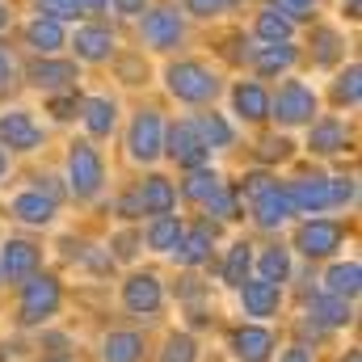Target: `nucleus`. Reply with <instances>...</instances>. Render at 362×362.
Wrapping results in <instances>:
<instances>
[{
    "label": "nucleus",
    "mask_w": 362,
    "mask_h": 362,
    "mask_svg": "<svg viewBox=\"0 0 362 362\" xmlns=\"http://www.w3.org/2000/svg\"><path fill=\"white\" fill-rule=\"evenodd\" d=\"M169 93L181 97V101H194V105H202V101H211L215 93H219V81L202 68V64H173L169 68Z\"/></svg>",
    "instance_id": "f257e3e1"
},
{
    "label": "nucleus",
    "mask_w": 362,
    "mask_h": 362,
    "mask_svg": "<svg viewBox=\"0 0 362 362\" xmlns=\"http://www.w3.org/2000/svg\"><path fill=\"white\" fill-rule=\"evenodd\" d=\"M101 177H105V169H101L97 148L72 144V152H68V181H72V194H76V198H93V194L101 189Z\"/></svg>",
    "instance_id": "f03ea898"
},
{
    "label": "nucleus",
    "mask_w": 362,
    "mask_h": 362,
    "mask_svg": "<svg viewBox=\"0 0 362 362\" xmlns=\"http://www.w3.org/2000/svg\"><path fill=\"white\" fill-rule=\"evenodd\" d=\"M274 118L278 122H286V127H299V122H312V114H316V93L308 89V85H299V81H286L278 97L270 101Z\"/></svg>",
    "instance_id": "7ed1b4c3"
},
{
    "label": "nucleus",
    "mask_w": 362,
    "mask_h": 362,
    "mask_svg": "<svg viewBox=\"0 0 362 362\" xmlns=\"http://www.w3.org/2000/svg\"><path fill=\"white\" fill-rule=\"evenodd\" d=\"M59 308V282L51 274H30L25 282V295H21V320L25 325H38L42 316H51Z\"/></svg>",
    "instance_id": "20e7f679"
},
{
    "label": "nucleus",
    "mask_w": 362,
    "mask_h": 362,
    "mask_svg": "<svg viewBox=\"0 0 362 362\" xmlns=\"http://www.w3.org/2000/svg\"><path fill=\"white\" fill-rule=\"evenodd\" d=\"M160 152H169V156H173L177 165H185V169H202L206 156H211V148L198 139L194 122H177V127L169 131V139L160 144Z\"/></svg>",
    "instance_id": "39448f33"
},
{
    "label": "nucleus",
    "mask_w": 362,
    "mask_h": 362,
    "mask_svg": "<svg viewBox=\"0 0 362 362\" xmlns=\"http://www.w3.org/2000/svg\"><path fill=\"white\" fill-rule=\"evenodd\" d=\"M337 245H341V223H333V219H312L295 236V249L303 257H329Z\"/></svg>",
    "instance_id": "423d86ee"
},
{
    "label": "nucleus",
    "mask_w": 362,
    "mask_h": 362,
    "mask_svg": "<svg viewBox=\"0 0 362 362\" xmlns=\"http://www.w3.org/2000/svg\"><path fill=\"white\" fill-rule=\"evenodd\" d=\"M160 144H165V127L152 110H144L135 122H131V156L135 160H156L160 156Z\"/></svg>",
    "instance_id": "0eeeda50"
},
{
    "label": "nucleus",
    "mask_w": 362,
    "mask_h": 362,
    "mask_svg": "<svg viewBox=\"0 0 362 362\" xmlns=\"http://www.w3.org/2000/svg\"><path fill=\"white\" fill-rule=\"evenodd\" d=\"M286 198L295 211H325L333 206V181L329 177H303L286 185Z\"/></svg>",
    "instance_id": "6e6552de"
},
{
    "label": "nucleus",
    "mask_w": 362,
    "mask_h": 362,
    "mask_svg": "<svg viewBox=\"0 0 362 362\" xmlns=\"http://www.w3.org/2000/svg\"><path fill=\"white\" fill-rule=\"evenodd\" d=\"M34 270H38V249L25 245V240H8L4 253H0V278H8V282H25Z\"/></svg>",
    "instance_id": "1a4fd4ad"
},
{
    "label": "nucleus",
    "mask_w": 362,
    "mask_h": 362,
    "mask_svg": "<svg viewBox=\"0 0 362 362\" xmlns=\"http://www.w3.org/2000/svg\"><path fill=\"white\" fill-rule=\"evenodd\" d=\"M177 38H181L177 13H169V8H152V13H144V42H148V47L165 51V47H177Z\"/></svg>",
    "instance_id": "9d476101"
},
{
    "label": "nucleus",
    "mask_w": 362,
    "mask_h": 362,
    "mask_svg": "<svg viewBox=\"0 0 362 362\" xmlns=\"http://www.w3.org/2000/svg\"><path fill=\"white\" fill-rule=\"evenodd\" d=\"M122 303H127L131 312L152 316V312L160 308V282H156V274H135V278H127V286H122Z\"/></svg>",
    "instance_id": "9b49d317"
},
{
    "label": "nucleus",
    "mask_w": 362,
    "mask_h": 362,
    "mask_svg": "<svg viewBox=\"0 0 362 362\" xmlns=\"http://www.w3.org/2000/svg\"><path fill=\"white\" fill-rule=\"evenodd\" d=\"M291 211H295V206H291V198H286V185H274L270 181V185L253 198V215H257L262 228H278Z\"/></svg>",
    "instance_id": "f8f14e48"
},
{
    "label": "nucleus",
    "mask_w": 362,
    "mask_h": 362,
    "mask_svg": "<svg viewBox=\"0 0 362 362\" xmlns=\"http://www.w3.org/2000/svg\"><path fill=\"white\" fill-rule=\"evenodd\" d=\"M232 350H236V358H245V362H266L270 350H274L270 329H257V325L236 329V333H232Z\"/></svg>",
    "instance_id": "ddd939ff"
},
{
    "label": "nucleus",
    "mask_w": 362,
    "mask_h": 362,
    "mask_svg": "<svg viewBox=\"0 0 362 362\" xmlns=\"http://www.w3.org/2000/svg\"><path fill=\"white\" fill-rule=\"evenodd\" d=\"M38 139H42V131L34 127L30 114H4V118H0V144L25 152V148H38Z\"/></svg>",
    "instance_id": "4468645a"
},
{
    "label": "nucleus",
    "mask_w": 362,
    "mask_h": 362,
    "mask_svg": "<svg viewBox=\"0 0 362 362\" xmlns=\"http://www.w3.org/2000/svg\"><path fill=\"white\" fill-rule=\"evenodd\" d=\"M240 295H245V312L249 316H270V312H278V282H266V278L240 282Z\"/></svg>",
    "instance_id": "2eb2a0df"
},
{
    "label": "nucleus",
    "mask_w": 362,
    "mask_h": 362,
    "mask_svg": "<svg viewBox=\"0 0 362 362\" xmlns=\"http://www.w3.org/2000/svg\"><path fill=\"white\" fill-rule=\"evenodd\" d=\"M173 202H177V189H173L165 177L144 181V189H139V211H148V215H169Z\"/></svg>",
    "instance_id": "dca6fc26"
},
{
    "label": "nucleus",
    "mask_w": 362,
    "mask_h": 362,
    "mask_svg": "<svg viewBox=\"0 0 362 362\" xmlns=\"http://www.w3.org/2000/svg\"><path fill=\"white\" fill-rule=\"evenodd\" d=\"M30 81H34L38 89H64V85L76 81V64H64V59H38V64L30 68Z\"/></svg>",
    "instance_id": "f3484780"
},
{
    "label": "nucleus",
    "mask_w": 362,
    "mask_h": 362,
    "mask_svg": "<svg viewBox=\"0 0 362 362\" xmlns=\"http://www.w3.org/2000/svg\"><path fill=\"white\" fill-rule=\"evenodd\" d=\"M232 101H236V114H245L249 122H262V118H270V97H266V89H262V85H253V81L236 85Z\"/></svg>",
    "instance_id": "a211bd4d"
},
{
    "label": "nucleus",
    "mask_w": 362,
    "mask_h": 362,
    "mask_svg": "<svg viewBox=\"0 0 362 362\" xmlns=\"http://www.w3.org/2000/svg\"><path fill=\"white\" fill-rule=\"evenodd\" d=\"M72 47H76L81 59L97 64V59H105V55L114 51V38H110V30H101V25H85V30H76Z\"/></svg>",
    "instance_id": "6ab92c4d"
},
{
    "label": "nucleus",
    "mask_w": 362,
    "mask_h": 362,
    "mask_svg": "<svg viewBox=\"0 0 362 362\" xmlns=\"http://www.w3.org/2000/svg\"><path fill=\"white\" fill-rule=\"evenodd\" d=\"M308 148H312V152H320V156H333V152H341V148H346V122H337V118H325V122H316V127H312V139H308Z\"/></svg>",
    "instance_id": "aec40b11"
},
{
    "label": "nucleus",
    "mask_w": 362,
    "mask_h": 362,
    "mask_svg": "<svg viewBox=\"0 0 362 362\" xmlns=\"http://www.w3.org/2000/svg\"><path fill=\"white\" fill-rule=\"evenodd\" d=\"M13 215H17V219H25V223H51V215H55V198H51V194H42V189L21 194V198L13 202Z\"/></svg>",
    "instance_id": "412c9836"
},
{
    "label": "nucleus",
    "mask_w": 362,
    "mask_h": 362,
    "mask_svg": "<svg viewBox=\"0 0 362 362\" xmlns=\"http://www.w3.org/2000/svg\"><path fill=\"white\" fill-rule=\"evenodd\" d=\"M25 38H30V47L42 51V55H51L55 47H64V30H59V21H51V17H34V21L25 25Z\"/></svg>",
    "instance_id": "4be33fe9"
},
{
    "label": "nucleus",
    "mask_w": 362,
    "mask_h": 362,
    "mask_svg": "<svg viewBox=\"0 0 362 362\" xmlns=\"http://www.w3.org/2000/svg\"><path fill=\"white\" fill-rule=\"evenodd\" d=\"M291 64H295V47H291V42H270V47H262V51L253 55V68H257L262 76L286 72Z\"/></svg>",
    "instance_id": "5701e85b"
},
{
    "label": "nucleus",
    "mask_w": 362,
    "mask_h": 362,
    "mask_svg": "<svg viewBox=\"0 0 362 362\" xmlns=\"http://www.w3.org/2000/svg\"><path fill=\"white\" fill-rule=\"evenodd\" d=\"M173 249H177L181 266H198V262L211 257V232H206V228H198V232H181V240L173 245Z\"/></svg>",
    "instance_id": "b1692460"
},
{
    "label": "nucleus",
    "mask_w": 362,
    "mask_h": 362,
    "mask_svg": "<svg viewBox=\"0 0 362 362\" xmlns=\"http://www.w3.org/2000/svg\"><path fill=\"white\" fill-rule=\"evenodd\" d=\"M362 286V266L358 262H346V266H333L329 270V295L337 299H354Z\"/></svg>",
    "instance_id": "393cba45"
},
{
    "label": "nucleus",
    "mask_w": 362,
    "mask_h": 362,
    "mask_svg": "<svg viewBox=\"0 0 362 362\" xmlns=\"http://www.w3.org/2000/svg\"><path fill=\"white\" fill-rule=\"evenodd\" d=\"M194 131H198V139L206 144V148H228L232 144V127L211 110V114H202L198 122H194Z\"/></svg>",
    "instance_id": "a878e982"
},
{
    "label": "nucleus",
    "mask_w": 362,
    "mask_h": 362,
    "mask_svg": "<svg viewBox=\"0 0 362 362\" xmlns=\"http://www.w3.org/2000/svg\"><path fill=\"white\" fill-rule=\"evenodd\" d=\"M312 320H320L325 329H337L350 320V303L337 299V295H325V299H312Z\"/></svg>",
    "instance_id": "bb28decb"
},
{
    "label": "nucleus",
    "mask_w": 362,
    "mask_h": 362,
    "mask_svg": "<svg viewBox=\"0 0 362 362\" xmlns=\"http://www.w3.org/2000/svg\"><path fill=\"white\" fill-rule=\"evenodd\" d=\"M139 333H110L105 337V362H139Z\"/></svg>",
    "instance_id": "cd10ccee"
},
{
    "label": "nucleus",
    "mask_w": 362,
    "mask_h": 362,
    "mask_svg": "<svg viewBox=\"0 0 362 362\" xmlns=\"http://www.w3.org/2000/svg\"><path fill=\"white\" fill-rule=\"evenodd\" d=\"M177 240H181V219L177 215H156V223L148 228V245L160 249V253H169Z\"/></svg>",
    "instance_id": "c85d7f7f"
},
{
    "label": "nucleus",
    "mask_w": 362,
    "mask_h": 362,
    "mask_svg": "<svg viewBox=\"0 0 362 362\" xmlns=\"http://www.w3.org/2000/svg\"><path fill=\"white\" fill-rule=\"evenodd\" d=\"M85 127L93 135H110L114 131V101H105V97L85 101Z\"/></svg>",
    "instance_id": "c756f323"
},
{
    "label": "nucleus",
    "mask_w": 362,
    "mask_h": 362,
    "mask_svg": "<svg viewBox=\"0 0 362 362\" xmlns=\"http://www.w3.org/2000/svg\"><path fill=\"white\" fill-rule=\"evenodd\" d=\"M249 266H253V249L240 240V245H232V253H228V266H223V278L232 282V286H240V282H249Z\"/></svg>",
    "instance_id": "7c9ffc66"
},
{
    "label": "nucleus",
    "mask_w": 362,
    "mask_h": 362,
    "mask_svg": "<svg viewBox=\"0 0 362 362\" xmlns=\"http://www.w3.org/2000/svg\"><path fill=\"white\" fill-rule=\"evenodd\" d=\"M185 189V198H194V202H211L219 189H223V181L215 177V173H206V169H194V177L181 185Z\"/></svg>",
    "instance_id": "2f4dec72"
},
{
    "label": "nucleus",
    "mask_w": 362,
    "mask_h": 362,
    "mask_svg": "<svg viewBox=\"0 0 362 362\" xmlns=\"http://www.w3.org/2000/svg\"><path fill=\"white\" fill-rule=\"evenodd\" d=\"M257 34H262L266 42H286V38H291V21H286L278 8H266V13L257 17Z\"/></svg>",
    "instance_id": "473e14b6"
},
{
    "label": "nucleus",
    "mask_w": 362,
    "mask_h": 362,
    "mask_svg": "<svg viewBox=\"0 0 362 362\" xmlns=\"http://www.w3.org/2000/svg\"><path fill=\"white\" fill-rule=\"evenodd\" d=\"M257 266H262V278L266 282H282L291 274V257H286V249H266Z\"/></svg>",
    "instance_id": "72a5a7b5"
},
{
    "label": "nucleus",
    "mask_w": 362,
    "mask_h": 362,
    "mask_svg": "<svg viewBox=\"0 0 362 362\" xmlns=\"http://www.w3.org/2000/svg\"><path fill=\"white\" fill-rule=\"evenodd\" d=\"M38 13L51 21H72L81 17V0H38Z\"/></svg>",
    "instance_id": "f704fd0d"
},
{
    "label": "nucleus",
    "mask_w": 362,
    "mask_h": 362,
    "mask_svg": "<svg viewBox=\"0 0 362 362\" xmlns=\"http://www.w3.org/2000/svg\"><path fill=\"white\" fill-rule=\"evenodd\" d=\"M358 64H350V68H346V76H341V81H337V101H346V105H358Z\"/></svg>",
    "instance_id": "c9c22d12"
},
{
    "label": "nucleus",
    "mask_w": 362,
    "mask_h": 362,
    "mask_svg": "<svg viewBox=\"0 0 362 362\" xmlns=\"http://www.w3.org/2000/svg\"><path fill=\"white\" fill-rule=\"evenodd\" d=\"M160 362H194V341H189V337H173V341L165 346Z\"/></svg>",
    "instance_id": "e433bc0d"
},
{
    "label": "nucleus",
    "mask_w": 362,
    "mask_h": 362,
    "mask_svg": "<svg viewBox=\"0 0 362 362\" xmlns=\"http://www.w3.org/2000/svg\"><path fill=\"white\" fill-rule=\"evenodd\" d=\"M257 156H262V160H286V156H291V139H278V135H274V139H262V144H257Z\"/></svg>",
    "instance_id": "4c0bfd02"
},
{
    "label": "nucleus",
    "mask_w": 362,
    "mask_h": 362,
    "mask_svg": "<svg viewBox=\"0 0 362 362\" xmlns=\"http://www.w3.org/2000/svg\"><path fill=\"white\" fill-rule=\"evenodd\" d=\"M316 42H320L316 59H320V64H333V59H337V34H333V30H320V34H316Z\"/></svg>",
    "instance_id": "58836bf2"
},
{
    "label": "nucleus",
    "mask_w": 362,
    "mask_h": 362,
    "mask_svg": "<svg viewBox=\"0 0 362 362\" xmlns=\"http://www.w3.org/2000/svg\"><path fill=\"white\" fill-rule=\"evenodd\" d=\"M236 0H189V13H198V17H215V13H228Z\"/></svg>",
    "instance_id": "ea45409f"
},
{
    "label": "nucleus",
    "mask_w": 362,
    "mask_h": 362,
    "mask_svg": "<svg viewBox=\"0 0 362 362\" xmlns=\"http://www.w3.org/2000/svg\"><path fill=\"white\" fill-rule=\"evenodd\" d=\"M312 4H316V0H278V8L286 13V21H291V17H308Z\"/></svg>",
    "instance_id": "a19ab883"
},
{
    "label": "nucleus",
    "mask_w": 362,
    "mask_h": 362,
    "mask_svg": "<svg viewBox=\"0 0 362 362\" xmlns=\"http://www.w3.org/2000/svg\"><path fill=\"white\" fill-rule=\"evenodd\" d=\"M333 202H354V181H350V177L333 181Z\"/></svg>",
    "instance_id": "79ce46f5"
},
{
    "label": "nucleus",
    "mask_w": 362,
    "mask_h": 362,
    "mask_svg": "<svg viewBox=\"0 0 362 362\" xmlns=\"http://www.w3.org/2000/svg\"><path fill=\"white\" fill-rule=\"evenodd\" d=\"M51 114H55V118H72V114H76V101H72V97H55V101H51Z\"/></svg>",
    "instance_id": "37998d69"
},
{
    "label": "nucleus",
    "mask_w": 362,
    "mask_h": 362,
    "mask_svg": "<svg viewBox=\"0 0 362 362\" xmlns=\"http://www.w3.org/2000/svg\"><path fill=\"white\" fill-rule=\"evenodd\" d=\"M266 185H270V177H245V185H240V194H253V198H257V194H262Z\"/></svg>",
    "instance_id": "c03bdc74"
},
{
    "label": "nucleus",
    "mask_w": 362,
    "mask_h": 362,
    "mask_svg": "<svg viewBox=\"0 0 362 362\" xmlns=\"http://www.w3.org/2000/svg\"><path fill=\"white\" fill-rule=\"evenodd\" d=\"M47 354L64 358V354H68V341H64V337H47Z\"/></svg>",
    "instance_id": "a18cd8bd"
},
{
    "label": "nucleus",
    "mask_w": 362,
    "mask_h": 362,
    "mask_svg": "<svg viewBox=\"0 0 362 362\" xmlns=\"http://www.w3.org/2000/svg\"><path fill=\"white\" fill-rule=\"evenodd\" d=\"M282 362H312V354H308L303 346H295V350H286V354H282Z\"/></svg>",
    "instance_id": "49530a36"
},
{
    "label": "nucleus",
    "mask_w": 362,
    "mask_h": 362,
    "mask_svg": "<svg viewBox=\"0 0 362 362\" xmlns=\"http://www.w3.org/2000/svg\"><path fill=\"white\" fill-rule=\"evenodd\" d=\"M131 245H135V240H131V236H118V240H114V249H118V257H131V253H135V249H131Z\"/></svg>",
    "instance_id": "de8ad7c7"
},
{
    "label": "nucleus",
    "mask_w": 362,
    "mask_h": 362,
    "mask_svg": "<svg viewBox=\"0 0 362 362\" xmlns=\"http://www.w3.org/2000/svg\"><path fill=\"white\" fill-rule=\"evenodd\" d=\"M118 4V13H139L144 8V0H114Z\"/></svg>",
    "instance_id": "09e8293b"
},
{
    "label": "nucleus",
    "mask_w": 362,
    "mask_h": 362,
    "mask_svg": "<svg viewBox=\"0 0 362 362\" xmlns=\"http://www.w3.org/2000/svg\"><path fill=\"white\" fill-rule=\"evenodd\" d=\"M8 72H13V59H8V55H4V51H0V85H4V81H8Z\"/></svg>",
    "instance_id": "8fccbe9b"
},
{
    "label": "nucleus",
    "mask_w": 362,
    "mask_h": 362,
    "mask_svg": "<svg viewBox=\"0 0 362 362\" xmlns=\"http://www.w3.org/2000/svg\"><path fill=\"white\" fill-rule=\"evenodd\" d=\"M105 8V0H81V13H101Z\"/></svg>",
    "instance_id": "3c124183"
},
{
    "label": "nucleus",
    "mask_w": 362,
    "mask_h": 362,
    "mask_svg": "<svg viewBox=\"0 0 362 362\" xmlns=\"http://www.w3.org/2000/svg\"><path fill=\"white\" fill-rule=\"evenodd\" d=\"M4 25H8V8L0 4V30H4Z\"/></svg>",
    "instance_id": "603ef678"
},
{
    "label": "nucleus",
    "mask_w": 362,
    "mask_h": 362,
    "mask_svg": "<svg viewBox=\"0 0 362 362\" xmlns=\"http://www.w3.org/2000/svg\"><path fill=\"white\" fill-rule=\"evenodd\" d=\"M341 362H362V354H358V350H350V354H346Z\"/></svg>",
    "instance_id": "864d4df0"
},
{
    "label": "nucleus",
    "mask_w": 362,
    "mask_h": 362,
    "mask_svg": "<svg viewBox=\"0 0 362 362\" xmlns=\"http://www.w3.org/2000/svg\"><path fill=\"white\" fill-rule=\"evenodd\" d=\"M4 165H8V160H4V152H0V173H4Z\"/></svg>",
    "instance_id": "5fc2aeb1"
}]
</instances>
